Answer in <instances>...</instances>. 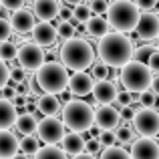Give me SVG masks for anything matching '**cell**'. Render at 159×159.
Instances as JSON below:
<instances>
[{"label":"cell","mask_w":159,"mask_h":159,"mask_svg":"<svg viewBox=\"0 0 159 159\" xmlns=\"http://www.w3.org/2000/svg\"><path fill=\"white\" fill-rule=\"evenodd\" d=\"M26 2H30V4H34V2H36V0H26Z\"/></svg>","instance_id":"c3c4849f"},{"label":"cell","mask_w":159,"mask_h":159,"mask_svg":"<svg viewBox=\"0 0 159 159\" xmlns=\"http://www.w3.org/2000/svg\"><path fill=\"white\" fill-rule=\"evenodd\" d=\"M10 85V66L0 58V93Z\"/></svg>","instance_id":"d590c367"},{"label":"cell","mask_w":159,"mask_h":159,"mask_svg":"<svg viewBox=\"0 0 159 159\" xmlns=\"http://www.w3.org/2000/svg\"><path fill=\"white\" fill-rule=\"evenodd\" d=\"M117 95H119V89L115 87V83H111V81H97L95 83L93 97H95L97 103H101V105H111V103L117 101Z\"/></svg>","instance_id":"ac0fdd59"},{"label":"cell","mask_w":159,"mask_h":159,"mask_svg":"<svg viewBox=\"0 0 159 159\" xmlns=\"http://www.w3.org/2000/svg\"><path fill=\"white\" fill-rule=\"evenodd\" d=\"M62 2H65V4H69V6H75V8H77L79 4H83L85 0H62Z\"/></svg>","instance_id":"f6af8a7d"},{"label":"cell","mask_w":159,"mask_h":159,"mask_svg":"<svg viewBox=\"0 0 159 159\" xmlns=\"http://www.w3.org/2000/svg\"><path fill=\"white\" fill-rule=\"evenodd\" d=\"M32 12L40 22H52L57 16H61V2L58 0H36L32 4Z\"/></svg>","instance_id":"9a60e30c"},{"label":"cell","mask_w":159,"mask_h":159,"mask_svg":"<svg viewBox=\"0 0 159 159\" xmlns=\"http://www.w3.org/2000/svg\"><path fill=\"white\" fill-rule=\"evenodd\" d=\"M155 99H157V97L151 93V91L139 95V103H141V107H145V109H153V107H155Z\"/></svg>","instance_id":"ab89813d"},{"label":"cell","mask_w":159,"mask_h":159,"mask_svg":"<svg viewBox=\"0 0 159 159\" xmlns=\"http://www.w3.org/2000/svg\"><path fill=\"white\" fill-rule=\"evenodd\" d=\"M133 2L137 4V8H139L143 14L145 12H153L159 6V0H133Z\"/></svg>","instance_id":"8d00e7d4"},{"label":"cell","mask_w":159,"mask_h":159,"mask_svg":"<svg viewBox=\"0 0 159 159\" xmlns=\"http://www.w3.org/2000/svg\"><path fill=\"white\" fill-rule=\"evenodd\" d=\"M0 10H2V4H0Z\"/></svg>","instance_id":"681fc988"},{"label":"cell","mask_w":159,"mask_h":159,"mask_svg":"<svg viewBox=\"0 0 159 159\" xmlns=\"http://www.w3.org/2000/svg\"><path fill=\"white\" fill-rule=\"evenodd\" d=\"M157 111H159V109H157Z\"/></svg>","instance_id":"f907efd6"},{"label":"cell","mask_w":159,"mask_h":159,"mask_svg":"<svg viewBox=\"0 0 159 159\" xmlns=\"http://www.w3.org/2000/svg\"><path fill=\"white\" fill-rule=\"evenodd\" d=\"M101 159H133L131 151H127L125 147H109L101 153Z\"/></svg>","instance_id":"f1b7e54d"},{"label":"cell","mask_w":159,"mask_h":159,"mask_svg":"<svg viewBox=\"0 0 159 159\" xmlns=\"http://www.w3.org/2000/svg\"><path fill=\"white\" fill-rule=\"evenodd\" d=\"M155 51H159V48L151 47V44H145V47H137V48H135V58H133V61H137V62H145V65H147L149 58H151V54L155 52Z\"/></svg>","instance_id":"4dcf8cb0"},{"label":"cell","mask_w":159,"mask_h":159,"mask_svg":"<svg viewBox=\"0 0 159 159\" xmlns=\"http://www.w3.org/2000/svg\"><path fill=\"white\" fill-rule=\"evenodd\" d=\"M32 159H69V155L62 151V147H57V145H44V147H40L39 151H36V155Z\"/></svg>","instance_id":"cb8c5ba5"},{"label":"cell","mask_w":159,"mask_h":159,"mask_svg":"<svg viewBox=\"0 0 159 159\" xmlns=\"http://www.w3.org/2000/svg\"><path fill=\"white\" fill-rule=\"evenodd\" d=\"M10 24H12V28H14L16 32H20V34H26V32H32V30H34V26H36L39 22H36L34 12L22 8V10L12 12V14H10Z\"/></svg>","instance_id":"2e32d148"},{"label":"cell","mask_w":159,"mask_h":159,"mask_svg":"<svg viewBox=\"0 0 159 159\" xmlns=\"http://www.w3.org/2000/svg\"><path fill=\"white\" fill-rule=\"evenodd\" d=\"M107 20L111 24L113 32H121V34L133 32L137 30V24L141 20V10L131 0H115L109 6Z\"/></svg>","instance_id":"5b68a950"},{"label":"cell","mask_w":159,"mask_h":159,"mask_svg":"<svg viewBox=\"0 0 159 159\" xmlns=\"http://www.w3.org/2000/svg\"><path fill=\"white\" fill-rule=\"evenodd\" d=\"M131 157L133 159H159V145L157 139L139 137L131 145Z\"/></svg>","instance_id":"5bb4252c"},{"label":"cell","mask_w":159,"mask_h":159,"mask_svg":"<svg viewBox=\"0 0 159 159\" xmlns=\"http://www.w3.org/2000/svg\"><path fill=\"white\" fill-rule=\"evenodd\" d=\"M57 28H58V36L62 39V43L65 40H70L75 39V34H77V26H75L70 20H57Z\"/></svg>","instance_id":"484cf974"},{"label":"cell","mask_w":159,"mask_h":159,"mask_svg":"<svg viewBox=\"0 0 159 159\" xmlns=\"http://www.w3.org/2000/svg\"><path fill=\"white\" fill-rule=\"evenodd\" d=\"M39 121H40V119H36V115H30V113H26V115H20L18 121H16V131H18L22 137L34 135L36 129H39Z\"/></svg>","instance_id":"603a6c76"},{"label":"cell","mask_w":159,"mask_h":159,"mask_svg":"<svg viewBox=\"0 0 159 159\" xmlns=\"http://www.w3.org/2000/svg\"><path fill=\"white\" fill-rule=\"evenodd\" d=\"M62 151L66 153V155H83V153H87V139L85 135H81V133H66L65 141H62Z\"/></svg>","instance_id":"ffe728a7"},{"label":"cell","mask_w":159,"mask_h":159,"mask_svg":"<svg viewBox=\"0 0 159 159\" xmlns=\"http://www.w3.org/2000/svg\"><path fill=\"white\" fill-rule=\"evenodd\" d=\"M36 107L44 117H57V113L61 111V101L54 95H40L36 99Z\"/></svg>","instance_id":"7402d4cb"},{"label":"cell","mask_w":159,"mask_h":159,"mask_svg":"<svg viewBox=\"0 0 159 159\" xmlns=\"http://www.w3.org/2000/svg\"><path fill=\"white\" fill-rule=\"evenodd\" d=\"M16 121H18L16 105L0 97V131H8L10 127H16Z\"/></svg>","instance_id":"d6986e66"},{"label":"cell","mask_w":159,"mask_h":159,"mask_svg":"<svg viewBox=\"0 0 159 159\" xmlns=\"http://www.w3.org/2000/svg\"><path fill=\"white\" fill-rule=\"evenodd\" d=\"M89 6H91V10H93L95 16H103V14H107V12H109L111 2H109V0H91Z\"/></svg>","instance_id":"d6a6232c"},{"label":"cell","mask_w":159,"mask_h":159,"mask_svg":"<svg viewBox=\"0 0 159 159\" xmlns=\"http://www.w3.org/2000/svg\"><path fill=\"white\" fill-rule=\"evenodd\" d=\"M73 159H97V157L91 155V153H83V155H77V157H73Z\"/></svg>","instance_id":"bcb514c9"},{"label":"cell","mask_w":159,"mask_h":159,"mask_svg":"<svg viewBox=\"0 0 159 159\" xmlns=\"http://www.w3.org/2000/svg\"><path fill=\"white\" fill-rule=\"evenodd\" d=\"M95 77L89 73H75L70 75V83H69V91L75 97H87L95 91Z\"/></svg>","instance_id":"4fadbf2b"},{"label":"cell","mask_w":159,"mask_h":159,"mask_svg":"<svg viewBox=\"0 0 159 159\" xmlns=\"http://www.w3.org/2000/svg\"><path fill=\"white\" fill-rule=\"evenodd\" d=\"M147 66L151 69V73H157V75H159V51H155V52L151 54V58H149Z\"/></svg>","instance_id":"7bdbcfd3"},{"label":"cell","mask_w":159,"mask_h":159,"mask_svg":"<svg viewBox=\"0 0 159 159\" xmlns=\"http://www.w3.org/2000/svg\"><path fill=\"white\" fill-rule=\"evenodd\" d=\"M133 101H135V97H133V93H129V91H119V95H117V101L113 103V107L117 109V111H123V109L131 107Z\"/></svg>","instance_id":"f546056e"},{"label":"cell","mask_w":159,"mask_h":159,"mask_svg":"<svg viewBox=\"0 0 159 159\" xmlns=\"http://www.w3.org/2000/svg\"><path fill=\"white\" fill-rule=\"evenodd\" d=\"M133 129L141 137H149V139L157 137L159 135V111L139 107L135 117H133Z\"/></svg>","instance_id":"ba28073f"},{"label":"cell","mask_w":159,"mask_h":159,"mask_svg":"<svg viewBox=\"0 0 159 159\" xmlns=\"http://www.w3.org/2000/svg\"><path fill=\"white\" fill-rule=\"evenodd\" d=\"M26 73H24V69H22V66H16V69H12L10 70V81H12V85H20V83H24V81H26Z\"/></svg>","instance_id":"f35d334b"},{"label":"cell","mask_w":159,"mask_h":159,"mask_svg":"<svg viewBox=\"0 0 159 159\" xmlns=\"http://www.w3.org/2000/svg\"><path fill=\"white\" fill-rule=\"evenodd\" d=\"M65 121L58 117H43L39 121V129H36V137L39 141H43L44 145H57L62 143L66 137L65 131Z\"/></svg>","instance_id":"52a82bcc"},{"label":"cell","mask_w":159,"mask_h":159,"mask_svg":"<svg viewBox=\"0 0 159 159\" xmlns=\"http://www.w3.org/2000/svg\"><path fill=\"white\" fill-rule=\"evenodd\" d=\"M119 83L123 85L125 91L133 95H143L147 91H151V83H153V73L145 62H137L131 61L127 66H123L119 73Z\"/></svg>","instance_id":"8992f818"},{"label":"cell","mask_w":159,"mask_h":159,"mask_svg":"<svg viewBox=\"0 0 159 159\" xmlns=\"http://www.w3.org/2000/svg\"><path fill=\"white\" fill-rule=\"evenodd\" d=\"M151 93L155 95V97H159V75H155V77H153V83H151Z\"/></svg>","instance_id":"ee69618b"},{"label":"cell","mask_w":159,"mask_h":159,"mask_svg":"<svg viewBox=\"0 0 159 159\" xmlns=\"http://www.w3.org/2000/svg\"><path fill=\"white\" fill-rule=\"evenodd\" d=\"M93 77H95V81H109V77H111V69H109L107 65H103L101 61H97L95 66H93Z\"/></svg>","instance_id":"1f68e13d"},{"label":"cell","mask_w":159,"mask_h":159,"mask_svg":"<svg viewBox=\"0 0 159 159\" xmlns=\"http://www.w3.org/2000/svg\"><path fill=\"white\" fill-rule=\"evenodd\" d=\"M34 79H36V87L44 95H54V97L65 93L70 83L69 69L62 62H57V61H47L34 73Z\"/></svg>","instance_id":"3957f363"},{"label":"cell","mask_w":159,"mask_h":159,"mask_svg":"<svg viewBox=\"0 0 159 159\" xmlns=\"http://www.w3.org/2000/svg\"><path fill=\"white\" fill-rule=\"evenodd\" d=\"M14 159H30V157H28V155H24V153H18V155H16Z\"/></svg>","instance_id":"7dc6e473"},{"label":"cell","mask_w":159,"mask_h":159,"mask_svg":"<svg viewBox=\"0 0 159 159\" xmlns=\"http://www.w3.org/2000/svg\"><path fill=\"white\" fill-rule=\"evenodd\" d=\"M109 28H111V24H109V20L105 16H93L89 22H85L87 34L93 36V39H99V40L109 34Z\"/></svg>","instance_id":"44dd1931"},{"label":"cell","mask_w":159,"mask_h":159,"mask_svg":"<svg viewBox=\"0 0 159 159\" xmlns=\"http://www.w3.org/2000/svg\"><path fill=\"white\" fill-rule=\"evenodd\" d=\"M20 153V139L12 131H0V159H14Z\"/></svg>","instance_id":"e0dca14e"},{"label":"cell","mask_w":159,"mask_h":159,"mask_svg":"<svg viewBox=\"0 0 159 159\" xmlns=\"http://www.w3.org/2000/svg\"><path fill=\"white\" fill-rule=\"evenodd\" d=\"M39 149H40V145H39V137L36 135L20 137V153H24L28 157H34Z\"/></svg>","instance_id":"d4e9b609"},{"label":"cell","mask_w":159,"mask_h":159,"mask_svg":"<svg viewBox=\"0 0 159 159\" xmlns=\"http://www.w3.org/2000/svg\"><path fill=\"white\" fill-rule=\"evenodd\" d=\"M99 143H101V147H115V143H117V133L115 131H101L99 133Z\"/></svg>","instance_id":"e575fe53"},{"label":"cell","mask_w":159,"mask_h":159,"mask_svg":"<svg viewBox=\"0 0 159 159\" xmlns=\"http://www.w3.org/2000/svg\"><path fill=\"white\" fill-rule=\"evenodd\" d=\"M2 99H6V101H12V103H14L16 99H18V91H16V87H14V85H8L6 89L2 91Z\"/></svg>","instance_id":"60d3db41"},{"label":"cell","mask_w":159,"mask_h":159,"mask_svg":"<svg viewBox=\"0 0 159 159\" xmlns=\"http://www.w3.org/2000/svg\"><path fill=\"white\" fill-rule=\"evenodd\" d=\"M95 111L93 107L87 101H81V99H70V101L65 103L62 107V121L65 125L75 133H89L95 125Z\"/></svg>","instance_id":"277c9868"},{"label":"cell","mask_w":159,"mask_h":159,"mask_svg":"<svg viewBox=\"0 0 159 159\" xmlns=\"http://www.w3.org/2000/svg\"><path fill=\"white\" fill-rule=\"evenodd\" d=\"M18 62L22 69L36 73L47 62V51H43V47L34 43H24L22 47H18Z\"/></svg>","instance_id":"9c48e42d"},{"label":"cell","mask_w":159,"mask_h":159,"mask_svg":"<svg viewBox=\"0 0 159 159\" xmlns=\"http://www.w3.org/2000/svg\"><path fill=\"white\" fill-rule=\"evenodd\" d=\"M0 58H2L4 62H12V61H16L18 58V47H16L14 43H4V44H0Z\"/></svg>","instance_id":"4316f807"},{"label":"cell","mask_w":159,"mask_h":159,"mask_svg":"<svg viewBox=\"0 0 159 159\" xmlns=\"http://www.w3.org/2000/svg\"><path fill=\"white\" fill-rule=\"evenodd\" d=\"M99 151H101V143H99V139H89V141H87V153L97 155Z\"/></svg>","instance_id":"b9f144b4"},{"label":"cell","mask_w":159,"mask_h":159,"mask_svg":"<svg viewBox=\"0 0 159 159\" xmlns=\"http://www.w3.org/2000/svg\"><path fill=\"white\" fill-rule=\"evenodd\" d=\"M95 125H97V129L111 131V129L121 125V113L113 105H101L97 109V115H95Z\"/></svg>","instance_id":"7c38bea8"},{"label":"cell","mask_w":159,"mask_h":159,"mask_svg":"<svg viewBox=\"0 0 159 159\" xmlns=\"http://www.w3.org/2000/svg\"><path fill=\"white\" fill-rule=\"evenodd\" d=\"M58 57H61V62L69 70L85 73L89 66L93 69L95 48L91 47L89 40L81 39V36H75V39L65 40V43L61 44V48H58Z\"/></svg>","instance_id":"7a4b0ae2"},{"label":"cell","mask_w":159,"mask_h":159,"mask_svg":"<svg viewBox=\"0 0 159 159\" xmlns=\"http://www.w3.org/2000/svg\"><path fill=\"white\" fill-rule=\"evenodd\" d=\"M0 4H2V8H6V10H10V12H18V10L24 8L26 0H0Z\"/></svg>","instance_id":"74e56055"},{"label":"cell","mask_w":159,"mask_h":159,"mask_svg":"<svg viewBox=\"0 0 159 159\" xmlns=\"http://www.w3.org/2000/svg\"><path fill=\"white\" fill-rule=\"evenodd\" d=\"M99 61L109 69H123L135 58V44L127 34L109 32L97 44Z\"/></svg>","instance_id":"6da1fadb"},{"label":"cell","mask_w":159,"mask_h":159,"mask_svg":"<svg viewBox=\"0 0 159 159\" xmlns=\"http://www.w3.org/2000/svg\"><path fill=\"white\" fill-rule=\"evenodd\" d=\"M117 143H121V145H129V143H135V129H133V127H119V129H117Z\"/></svg>","instance_id":"83f0119b"},{"label":"cell","mask_w":159,"mask_h":159,"mask_svg":"<svg viewBox=\"0 0 159 159\" xmlns=\"http://www.w3.org/2000/svg\"><path fill=\"white\" fill-rule=\"evenodd\" d=\"M32 43L39 44V47H54L57 44V40L61 39L58 36V28L57 24L52 22H39L34 26V30H32Z\"/></svg>","instance_id":"30bf717a"},{"label":"cell","mask_w":159,"mask_h":159,"mask_svg":"<svg viewBox=\"0 0 159 159\" xmlns=\"http://www.w3.org/2000/svg\"><path fill=\"white\" fill-rule=\"evenodd\" d=\"M135 34L143 40H153L159 36V14L157 12H145L141 14V20L137 24V30Z\"/></svg>","instance_id":"8fae6325"},{"label":"cell","mask_w":159,"mask_h":159,"mask_svg":"<svg viewBox=\"0 0 159 159\" xmlns=\"http://www.w3.org/2000/svg\"><path fill=\"white\" fill-rule=\"evenodd\" d=\"M12 24H10V18H0V44L8 43V39L12 36Z\"/></svg>","instance_id":"836d02e7"}]
</instances>
